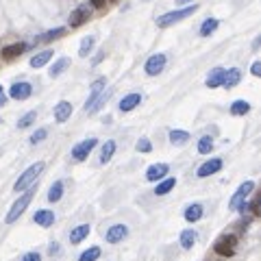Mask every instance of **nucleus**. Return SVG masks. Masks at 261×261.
<instances>
[{
	"mask_svg": "<svg viewBox=\"0 0 261 261\" xmlns=\"http://www.w3.org/2000/svg\"><path fill=\"white\" fill-rule=\"evenodd\" d=\"M196 11H198V5H187V7H183V9L168 11V13H163V16L157 18V26L166 29V26H172V24H176V22H181V20H185V18H189V16H194Z\"/></svg>",
	"mask_w": 261,
	"mask_h": 261,
	"instance_id": "nucleus-1",
	"label": "nucleus"
},
{
	"mask_svg": "<svg viewBox=\"0 0 261 261\" xmlns=\"http://www.w3.org/2000/svg\"><path fill=\"white\" fill-rule=\"evenodd\" d=\"M42 170H44V163L42 161H37V163H33L31 168H26L24 172H22V176L16 181V185H13V189L16 192H24L26 187H31L33 185V181L37 179L39 174H42Z\"/></svg>",
	"mask_w": 261,
	"mask_h": 261,
	"instance_id": "nucleus-2",
	"label": "nucleus"
},
{
	"mask_svg": "<svg viewBox=\"0 0 261 261\" xmlns=\"http://www.w3.org/2000/svg\"><path fill=\"white\" fill-rule=\"evenodd\" d=\"M33 194L35 192H26L24 196H20V198L13 202L11 205V209H9V213H7V218H5V222L7 224H13V222H16L20 215H22L24 211H26V207L31 205V200H33Z\"/></svg>",
	"mask_w": 261,
	"mask_h": 261,
	"instance_id": "nucleus-3",
	"label": "nucleus"
},
{
	"mask_svg": "<svg viewBox=\"0 0 261 261\" xmlns=\"http://www.w3.org/2000/svg\"><path fill=\"white\" fill-rule=\"evenodd\" d=\"M235 244H237V237L235 235H222V237L215 239L213 250L220 254V257H231L235 252Z\"/></svg>",
	"mask_w": 261,
	"mask_h": 261,
	"instance_id": "nucleus-4",
	"label": "nucleus"
},
{
	"mask_svg": "<svg viewBox=\"0 0 261 261\" xmlns=\"http://www.w3.org/2000/svg\"><path fill=\"white\" fill-rule=\"evenodd\" d=\"M96 144L98 140L96 137H89V140H83V142H78L74 148H72V159L74 161H85L89 157V153L96 148Z\"/></svg>",
	"mask_w": 261,
	"mask_h": 261,
	"instance_id": "nucleus-5",
	"label": "nucleus"
},
{
	"mask_svg": "<svg viewBox=\"0 0 261 261\" xmlns=\"http://www.w3.org/2000/svg\"><path fill=\"white\" fill-rule=\"evenodd\" d=\"M166 55H161V52H157V55L153 57H148V61L146 65H144V70H146V74L148 76H157V74H161L163 68H166Z\"/></svg>",
	"mask_w": 261,
	"mask_h": 261,
	"instance_id": "nucleus-6",
	"label": "nucleus"
},
{
	"mask_svg": "<svg viewBox=\"0 0 261 261\" xmlns=\"http://www.w3.org/2000/svg\"><path fill=\"white\" fill-rule=\"evenodd\" d=\"M252 189H254V183H252V181H244V183H241V185L237 187V192L233 194V198H231V205H228V209H233V211H235L239 202H244V200L248 198V196H250Z\"/></svg>",
	"mask_w": 261,
	"mask_h": 261,
	"instance_id": "nucleus-7",
	"label": "nucleus"
},
{
	"mask_svg": "<svg viewBox=\"0 0 261 261\" xmlns=\"http://www.w3.org/2000/svg\"><path fill=\"white\" fill-rule=\"evenodd\" d=\"M31 94H33L31 83H13L11 89H9V96L13 98V100H26Z\"/></svg>",
	"mask_w": 261,
	"mask_h": 261,
	"instance_id": "nucleus-8",
	"label": "nucleus"
},
{
	"mask_svg": "<svg viewBox=\"0 0 261 261\" xmlns=\"http://www.w3.org/2000/svg\"><path fill=\"white\" fill-rule=\"evenodd\" d=\"M126 235H128V226L113 224V226H109V231H107V235H104V239H107L109 244H117V241H122Z\"/></svg>",
	"mask_w": 261,
	"mask_h": 261,
	"instance_id": "nucleus-9",
	"label": "nucleus"
},
{
	"mask_svg": "<svg viewBox=\"0 0 261 261\" xmlns=\"http://www.w3.org/2000/svg\"><path fill=\"white\" fill-rule=\"evenodd\" d=\"M170 172V168H168V163H153L148 170H146V179L148 181H161V179H166V174Z\"/></svg>",
	"mask_w": 261,
	"mask_h": 261,
	"instance_id": "nucleus-10",
	"label": "nucleus"
},
{
	"mask_svg": "<svg viewBox=\"0 0 261 261\" xmlns=\"http://www.w3.org/2000/svg\"><path fill=\"white\" fill-rule=\"evenodd\" d=\"M222 170V159H209V161H205L202 166L198 168V176L200 179H207V176H211V174H215V172H220Z\"/></svg>",
	"mask_w": 261,
	"mask_h": 261,
	"instance_id": "nucleus-11",
	"label": "nucleus"
},
{
	"mask_svg": "<svg viewBox=\"0 0 261 261\" xmlns=\"http://www.w3.org/2000/svg\"><path fill=\"white\" fill-rule=\"evenodd\" d=\"M89 16H91V11L87 9V5L76 7V9L70 13V26H81L83 22H87Z\"/></svg>",
	"mask_w": 261,
	"mask_h": 261,
	"instance_id": "nucleus-12",
	"label": "nucleus"
},
{
	"mask_svg": "<svg viewBox=\"0 0 261 261\" xmlns=\"http://www.w3.org/2000/svg\"><path fill=\"white\" fill-rule=\"evenodd\" d=\"M107 87V81L104 78H96L94 83H91V87H89V96H87V102H85V111H89V107L94 104V100L98 96H100V91Z\"/></svg>",
	"mask_w": 261,
	"mask_h": 261,
	"instance_id": "nucleus-13",
	"label": "nucleus"
},
{
	"mask_svg": "<svg viewBox=\"0 0 261 261\" xmlns=\"http://www.w3.org/2000/svg\"><path fill=\"white\" fill-rule=\"evenodd\" d=\"M241 81V72L239 68H231V70H224V78H222V85L220 87H224V89H231L235 87Z\"/></svg>",
	"mask_w": 261,
	"mask_h": 261,
	"instance_id": "nucleus-14",
	"label": "nucleus"
},
{
	"mask_svg": "<svg viewBox=\"0 0 261 261\" xmlns=\"http://www.w3.org/2000/svg\"><path fill=\"white\" fill-rule=\"evenodd\" d=\"M140 102H142V96L137 94V91H133V94L124 96L122 100H120V111H122V113H128V111H133Z\"/></svg>",
	"mask_w": 261,
	"mask_h": 261,
	"instance_id": "nucleus-15",
	"label": "nucleus"
},
{
	"mask_svg": "<svg viewBox=\"0 0 261 261\" xmlns=\"http://www.w3.org/2000/svg\"><path fill=\"white\" fill-rule=\"evenodd\" d=\"M70 115H72V104L68 100L57 102V107H55V120L57 122H65V120H70Z\"/></svg>",
	"mask_w": 261,
	"mask_h": 261,
	"instance_id": "nucleus-16",
	"label": "nucleus"
},
{
	"mask_svg": "<svg viewBox=\"0 0 261 261\" xmlns=\"http://www.w3.org/2000/svg\"><path fill=\"white\" fill-rule=\"evenodd\" d=\"M33 220H35V224H39V226H52V222H55V213H52L50 209H39Z\"/></svg>",
	"mask_w": 261,
	"mask_h": 261,
	"instance_id": "nucleus-17",
	"label": "nucleus"
},
{
	"mask_svg": "<svg viewBox=\"0 0 261 261\" xmlns=\"http://www.w3.org/2000/svg\"><path fill=\"white\" fill-rule=\"evenodd\" d=\"M87 235H89V224H78L70 231V241L72 244H78V241H83Z\"/></svg>",
	"mask_w": 261,
	"mask_h": 261,
	"instance_id": "nucleus-18",
	"label": "nucleus"
},
{
	"mask_svg": "<svg viewBox=\"0 0 261 261\" xmlns=\"http://www.w3.org/2000/svg\"><path fill=\"white\" fill-rule=\"evenodd\" d=\"M202 213H205V209H202V205L200 202H194V205H189L187 209H185V220L187 222H196V220H200L202 218Z\"/></svg>",
	"mask_w": 261,
	"mask_h": 261,
	"instance_id": "nucleus-19",
	"label": "nucleus"
},
{
	"mask_svg": "<svg viewBox=\"0 0 261 261\" xmlns=\"http://www.w3.org/2000/svg\"><path fill=\"white\" fill-rule=\"evenodd\" d=\"M222 78H224V68H213L211 72H209L207 76V87H220L222 85Z\"/></svg>",
	"mask_w": 261,
	"mask_h": 261,
	"instance_id": "nucleus-20",
	"label": "nucleus"
},
{
	"mask_svg": "<svg viewBox=\"0 0 261 261\" xmlns=\"http://www.w3.org/2000/svg\"><path fill=\"white\" fill-rule=\"evenodd\" d=\"M196 239H198V235H196V231H192V228H185V231L181 233V246L185 248V250H192Z\"/></svg>",
	"mask_w": 261,
	"mask_h": 261,
	"instance_id": "nucleus-21",
	"label": "nucleus"
},
{
	"mask_svg": "<svg viewBox=\"0 0 261 261\" xmlns=\"http://www.w3.org/2000/svg\"><path fill=\"white\" fill-rule=\"evenodd\" d=\"M24 50H26V44H11V46H5L3 48V57L5 59H16V57L22 55Z\"/></svg>",
	"mask_w": 261,
	"mask_h": 261,
	"instance_id": "nucleus-22",
	"label": "nucleus"
},
{
	"mask_svg": "<svg viewBox=\"0 0 261 261\" xmlns=\"http://www.w3.org/2000/svg\"><path fill=\"white\" fill-rule=\"evenodd\" d=\"M65 68H70V59L68 57H61V59H57L55 63H52V68H50V76L52 78H57V76H61Z\"/></svg>",
	"mask_w": 261,
	"mask_h": 261,
	"instance_id": "nucleus-23",
	"label": "nucleus"
},
{
	"mask_svg": "<svg viewBox=\"0 0 261 261\" xmlns=\"http://www.w3.org/2000/svg\"><path fill=\"white\" fill-rule=\"evenodd\" d=\"M52 59V50H42L37 52L35 57L31 59V68H42V65H46Z\"/></svg>",
	"mask_w": 261,
	"mask_h": 261,
	"instance_id": "nucleus-24",
	"label": "nucleus"
},
{
	"mask_svg": "<svg viewBox=\"0 0 261 261\" xmlns=\"http://www.w3.org/2000/svg\"><path fill=\"white\" fill-rule=\"evenodd\" d=\"M174 185H176V179H172V176H170V179H163L159 185L155 187V194H157V196H166L168 192H172Z\"/></svg>",
	"mask_w": 261,
	"mask_h": 261,
	"instance_id": "nucleus-25",
	"label": "nucleus"
},
{
	"mask_svg": "<svg viewBox=\"0 0 261 261\" xmlns=\"http://www.w3.org/2000/svg\"><path fill=\"white\" fill-rule=\"evenodd\" d=\"M220 26V20H215V18H209V20H205L202 22V26H200V35L202 37H209L211 33H215V29Z\"/></svg>",
	"mask_w": 261,
	"mask_h": 261,
	"instance_id": "nucleus-26",
	"label": "nucleus"
},
{
	"mask_svg": "<svg viewBox=\"0 0 261 261\" xmlns=\"http://www.w3.org/2000/svg\"><path fill=\"white\" fill-rule=\"evenodd\" d=\"M113 153H115V142L113 140L104 142V146L100 150V163H109L111 157H113Z\"/></svg>",
	"mask_w": 261,
	"mask_h": 261,
	"instance_id": "nucleus-27",
	"label": "nucleus"
},
{
	"mask_svg": "<svg viewBox=\"0 0 261 261\" xmlns=\"http://www.w3.org/2000/svg\"><path fill=\"white\" fill-rule=\"evenodd\" d=\"M63 35H65V29H63V26H59V29H52V31H48V33H44V35L35 37V42H52V39L63 37Z\"/></svg>",
	"mask_w": 261,
	"mask_h": 261,
	"instance_id": "nucleus-28",
	"label": "nucleus"
},
{
	"mask_svg": "<svg viewBox=\"0 0 261 261\" xmlns=\"http://www.w3.org/2000/svg\"><path fill=\"white\" fill-rule=\"evenodd\" d=\"M61 196H63V181L52 183V187H50V192H48V200L50 202H57V200H61Z\"/></svg>",
	"mask_w": 261,
	"mask_h": 261,
	"instance_id": "nucleus-29",
	"label": "nucleus"
},
{
	"mask_svg": "<svg viewBox=\"0 0 261 261\" xmlns=\"http://www.w3.org/2000/svg\"><path fill=\"white\" fill-rule=\"evenodd\" d=\"M248 111H250V102H246V100H235L231 104V113L233 115H246Z\"/></svg>",
	"mask_w": 261,
	"mask_h": 261,
	"instance_id": "nucleus-30",
	"label": "nucleus"
},
{
	"mask_svg": "<svg viewBox=\"0 0 261 261\" xmlns=\"http://www.w3.org/2000/svg\"><path fill=\"white\" fill-rule=\"evenodd\" d=\"M187 140H189L187 130H170V142L176 144V146H183Z\"/></svg>",
	"mask_w": 261,
	"mask_h": 261,
	"instance_id": "nucleus-31",
	"label": "nucleus"
},
{
	"mask_svg": "<svg viewBox=\"0 0 261 261\" xmlns=\"http://www.w3.org/2000/svg\"><path fill=\"white\" fill-rule=\"evenodd\" d=\"M94 42H96V39L91 37V35L83 37V42H81V48H78V55H81V57H87L89 52H91V48H94Z\"/></svg>",
	"mask_w": 261,
	"mask_h": 261,
	"instance_id": "nucleus-32",
	"label": "nucleus"
},
{
	"mask_svg": "<svg viewBox=\"0 0 261 261\" xmlns=\"http://www.w3.org/2000/svg\"><path fill=\"white\" fill-rule=\"evenodd\" d=\"M109 96H111V91H104V89H102V91H100V96H98L96 100H94V104H91V107H89V111H87V113H94V111H98V109H100L102 104L109 100Z\"/></svg>",
	"mask_w": 261,
	"mask_h": 261,
	"instance_id": "nucleus-33",
	"label": "nucleus"
},
{
	"mask_svg": "<svg viewBox=\"0 0 261 261\" xmlns=\"http://www.w3.org/2000/svg\"><path fill=\"white\" fill-rule=\"evenodd\" d=\"M98 257H100V248L98 246H91V248H87L81 257H78V261H96Z\"/></svg>",
	"mask_w": 261,
	"mask_h": 261,
	"instance_id": "nucleus-34",
	"label": "nucleus"
},
{
	"mask_svg": "<svg viewBox=\"0 0 261 261\" xmlns=\"http://www.w3.org/2000/svg\"><path fill=\"white\" fill-rule=\"evenodd\" d=\"M35 117H37L35 111H29V113H24V115L18 120V128H29L31 124L35 122Z\"/></svg>",
	"mask_w": 261,
	"mask_h": 261,
	"instance_id": "nucleus-35",
	"label": "nucleus"
},
{
	"mask_svg": "<svg viewBox=\"0 0 261 261\" xmlns=\"http://www.w3.org/2000/svg\"><path fill=\"white\" fill-rule=\"evenodd\" d=\"M213 150V142H211V137H200V142H198V153L200 155H209Z\"/></svg>",
	"mask_w": 261,
	"mask_h": 261,
	"instance_id": "nucleus-36",
	"label": "nucleus"
},
{
	"mask_svg": "<svg viewBox=\"0 0 261 261\" xmlns=\"http://www.w3.org/2000/svg\"><path fill=\"white\" fill-rule=\"evenodd\" d=\"M46 137H48V128H39L31 135V144H39V142H44Z\"/></svg>",
	"mask_w": 261,
	"mask_h": 261,
	"instance_id": "nucleus-37",
	"label": "nucleus"
},
{
	"mask_svg": "<svg viewBox=\"0 0 261 261\" xmlns=\"http://www.w3.org/2000/svg\"><path fill=\"white\" fill-rule=\"evenodd\" d=\"M137 150H140V153H150V150H153V146H150V142L146 140V137H142V140L137 142Z\"/></svg>",
	"mask_w": 261,
	"mask_h": 261,
	"instance_id": "nucleus-38",
	"label": "nucleus"
},
{
	"mask_svg": "<svg viewBox=\"0 0 261 261\" xmlns=\"http://www.w3.org/2000/svg\"><path fill=\"white\" fill-rule=\"evenodd\" d=\"M22 261H42V254L39 252H26L22 257Z\"/></svg>",
	"mask_w": 261,
	"mask_h": 261,
	"instance_id": "nucleus-39",
	"label": "nucleus"
},
{
	"mask_svg": "<svg viewBox=\"0 0 261 261\" xmlns=\"http://www.w3.org/2000/svg\"><path fill=\"white\" fill-rule=\"evenodd\" d=\"M250 72H252V76H261V63H259V61H254V63H252V68H250Z\"/></svg>",
	"mask_w": 261,
	"mask_h": 261,
	"instance_id": "nucleus-40",
	"label": "nucleus"
},
{
	"mask_svg": "<svg viewBox=\"0 0 261 261\" xmlns=\"http://www.w3.org/2000/svg\"><path fill=\"white\" fill-rule=\"evenodd\" d=\"M89 3L94 5L96 9H102V7H104V3H107V0H89Z\"/></svg>",
	"mask_w": 261,
	"mask_h": 261,
	"instance_id": "nucleus-41",
	"label": "nucleus"
},
{
	"mask_svg": "<svg viewBox=\"0 0 261 261\" xmlns=\"http://www.w3.org/2000/svg\"><path fill=\"white\" fill-rule=\"evenodd\" d=\"M7 102V96H5V89H3V85H0V107Z\"/></svg>",
	"mask_w": 261,
	"mask_h": 261,
	"instance_id": "nucleus-42",
	"label": "nucleus"
},
{
	"mask_svg": "<svg viewBox=\"0 0 261 261\" xmlns=\"http://www.w3.org/2000/svg\"><path fill=\"white\" fill-rule=\"evenodd\" d=\"M48 252H50V254H57V252H59V246H57V244H50Z\"/></svg>",
	"mask_w": 261,
	"mask_h": 261,
	"instance_id": "nucleus-43",
	"label": "nucleus"
},
{
	"mask_svg": "<svg viewBox=\"0 0 261 261\" xmlns=\"http://www.w3.org/2000/svg\"><path fill=\"white\" fill-rule=\"evenodd\" d=\"M194 3V0H179V3H176V5H181V7H187V5H192Z\"/></svg>",
	"mask_w": 261,
	"mask_h": 261,
	"instance_id": "nucleus-44",
	"label": "nucleus"
},
{
	"mask_svg": "<svg viewBox=\"0 0 261 261\" xmlns=\"http://www.w3.org/2000/svg\"><path fill=\"white\" fill-rule=\"evenodd\" d=\"M0 122H3V120H0Z\"/></svg>",
	"mask_w": 261,
	"mask_h": 261,
	"instance_id": "nucleus-45",
	"label": "nucleus"
}]
</instances>
